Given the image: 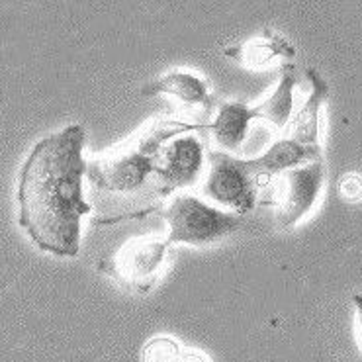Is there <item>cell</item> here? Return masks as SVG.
Instances as JSON below:
<instances>
[{
    "mask_svg": "<svg viewBox=\"0 0 362 362\" xmlns=\"http://www.w3.org/2000/svg\"><path fill=\"white\" fill-rule=\"evenodd\" d=\"M85 145V127H63L34 145L18 175V223L40 251L59 259L78 255L83 218L90 214Z\"/></svg>",
    "mask_w": 362,
    "mask_h": 362,
    "instance_id": "cell-1",
    "label": "cell"
},
{
    "mask_svg": "<svg viewBox=\"0 0 362 362\" xmlns=\"http://www.w3.org/2000/svg\"><path fill=\"white\" fill-rule=\"evenodd\" d=\"M192 129H202V126L186 119H155L118 149L88 163L86 175L104 192L135 194L147 188L153 194V180L163 145L170 137Z\"/></svg>",
    "mask_w": 362,
    "mask_h": 362,
    "instance_id": "cell-2",
    "label": "cell"
},
{
    "mask_svg": "<svg viewBox=\"0 0 362 362\" xmlns=\"http://www.w3.org/2000/svg\"><path fill=\"white\" fill-rule=\"evenodd\" d=\"M167 221L169 245L182 243L190 247L211 245L239 229L241 219L235 214L206 202L192 194H178L163 214Z\"/></svg>",
    "mask_w": 362,
    "mask_h": 362,
    "instance_id": "cell-3",
    "label": "cell"
},
{
    "mask_svg": "<svg viewBox=\"0 0 362 362\" xmlns=\"http://www.w3.org/2000/svg\"><path fill=\"white\" fill-rule=\"evenodd\" d=\"M261 186V178L251 170L247 159H239L233 153L208 151L202 192L211 204L243 216L255 208Z\"/></svg>",
    "mask_w": 362,
    "mask_h": 362,
    "instance_id": "cell-4",
    "label": "cell"
},
{
    "mask_svg": "<svg viewBox=\"0 0 362 362\" xmlns=\"http://www.w3.org/2000/svg\"><path fill=\"white\" fill-rule=\"evenodd\" d=\"M169 241L159 237H137L122 245L110 259L98 262V270L114 278L119 286L147 294L167 264Z\"/></svg>",
    "mask_w": 362,
    "mask_h": 362,
    "instance_id": "cell-5",
    "label": "cell"
},
{
    "mask_svg": "<svg viewBox=\"0 0 362 362\" xmlns=\"http://www.w3.org/2000/svg\"><path fill=\"white\" fill-rule=\"evenodd\" d=\"M198 129L170 137L163 145L153 180V194L165 198L178 188L196 185L204 178L208 167V153Z\"/></svg>",
    "mask_w": 362,
    "mask_h": 362,
    "instance_id": "cell-6",
    "label": "cell"
},
{
    "mask_svg": "<svg viewBox=\"0 0 362 362\" xmlns=\"http://www.w3.org/2000/svg\"><path fill=\"white\" fill-rule=\"evenodd\" d=\"M325 185L323 160H310L305 165L282 173L278 185L276 223L280 229H292L308 218L320 202Z\"/></svg>",
    "mask_w": 362,
    "mask_h": 362,
    "instance_id": "cell-7",
    "label": "cell"
},
{
    "mask_svg": "<svg viewBox=\"0 0 362 362\" xmlns=\"http://www.w3.org/2000/svg\"><path fill=\"white\" fill-rule=\"evenodd\" d=\"M305 76L310 78L312 90H310V96L302 104V108L298 110V114L290 119V137L296 139L298 144L321 149L320 114L329 96V85L315 69H308Z\"/></svg>",
    "mask_w": 362,
    "mask_h": 362,
    "instance_id": "cell-8",
    "label": "cell"
},
{
    "mask_svg": "<svg viewBox=\"0 0 362 362\" xmlns=\"http://www.w3.org/2000/svg\"><path fill=\"white\" fill-rule=\"evenodd\" d=\"M317 159H321V149L308 147V145L298 144L292 137H286V139H278L276 144L270 145L261 157L247 159V163L257 177L261 180H267L274 175H282L294 167Z\"/></svg>",
    "mask_w": 362,
    "mask_h": 362,
    "instance_id": "cell-9",
    "label": "cell"
},
{
    "mask_svg": "<svg viewBox=\"0 0 362 362\" xmlns=\"http://www.w3.org/2000/svg\"><path fill=\"white\" fill-rule=\"evenodd\" d=\"M255 122V112L243 102L219 104L216 118L211 122V137L221 151L237 153L247 139L249 127Z\"/></svg>",
    "mask_w": 362,
    "mask_h": 362,
    "instance_id": "cell-10",
    "label": "cell"
},
{
    "mask_svg": "<svg viewBox=\"0 0 362 362\" xmlns=\"http://www.w3.org/2000/svg\"><path fill=\"white\" fill-rule=\"evenodd\" d=\"M141 94L145 96H157V94H170L186 106H196L204 108L206 112L211 110V96L208 90V85L204 83L200 76L192 75L188 71H175L169 75H163L157 81L144 86Z\"/></svg>",
    "mask_w": 362,
    "mask_h": 362,
    "instance_id": "cell-11",
    "label": "cell"
},
{
    "mask_svg": "<svg viewBox=\"0 0 362 362\" xmlns=\"http://www.w3.org/2000/svg\"><path fill=\"white\" fill-rule=\"evenodd\" d=\"M298 83V75H296L294 65H284L282 67V75L274 90L253 106L255 119H262L269 122L274 129H286L290 126V119L294 114V88Z\"/></svg>",
    "mask_w": 362,
    "mask_h": 362,
    "instance_id": "cell-12",
    "label": "cell"
},
{
    "mask_svg": "<svg viewBox=\"0 0 362 362\" xmlns=\"http://www.w3.org/2000/svg\"><path fill=\"white\" fill-rule=\"evenodd\" d=\"M267 40H253L247 45L231 47L226 49V55L233 59L243 61L249 67H267L276 59H292L296 55V49L282 37L274 34H267Z\"/></svg>",
    "mask_w": 362,
    "mask_h": 362,
    "instance_id": "cell-13",
    "label": "cell"
},
{
    "mask_svg": "<svg viewBox=\"0 0 362 362\" xmlns=\"http://www.w3.org/2000/svg\"><path fill=\"white\" fill-rule=\"evenodd\" d=\"M182 349L173 337H155L145 345L141 362H180Z\"/></svg>",
    "mask_w": 362,
    "mask_h": 362,
    "instance_id": "cell-14",
    "label": "cell"
},
{
    "mask_svg": "<svg viewBox=\"0 0 362 362\" xmlns=\"http://www.w3.org/2000/svg\"><path fill=\"white\" fill-rule=\"evenodd\" d=\"M341 194L343 198H346L349 202H358L362 200V177L361 175H354V173H349L345 177L341 178Z\"/></svg>",
    "mask_w": 362,
    "mask_h": 362,
    "instance_id": "cell-15",
    "label": "cell"
},
{
    "mask_svg": "<svg viewBox=\"0 0 362 362\" xmlns=\"http://www.w3.org/2000/svg\"><path fill=\"white\" fill-rule=\"evenodd\" d=\"M354 313H356V323H354V329H356V339H358V345L362 349V296H354Z\"/></svg>",
    "mask_w": 362,
    "mask_h": 362,
    "instance_id": "cell-16",
    "label": "cell"
},
{
    "mask_svg": "<svg viewBox=\"0 0 362 362\" xmlns=\"http://www.w3.org/2000/svg\"><path fill=\"white\" fill-rule=\"evenodd\" d=\"M180 362H210V358L200 351H194V349H182L180 354Z\"/></svg>",
    "mask_w": 362,
    "mask_h": 362,
    "instance_id": "cell-17",
    "label": "cell"
}]
</instances>
